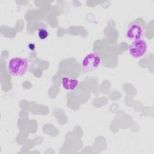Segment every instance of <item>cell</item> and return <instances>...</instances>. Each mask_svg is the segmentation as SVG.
<instances>
[{"label":"cell","mask_w":154,"mask_h":154,"mask_svg":"<svg viewBox=\"0 0 154 154\" xmlns=\"http://www.w3.org/2000/svg\"><path fill=\"white\" fill-rule=\"evenodd\" d=\"M29 67L28 59L22 57H14L10 60L7 69L10 75L15 76L23 75Z\"/></svg>","instance_id":"cell-1"},{"label":"cell","mask_w":154,"mask_h":154,"mask_svg":"<svg viewBox=\"0 0 154 154\" xmlns=\"http://www.w3.org/2000/svg\"><path fill=\"white\" fill-rule=\"evenodd\" d=\"M101 63V58L96 52H90L82 59L81 66L84 72L88 73L96 70Z\"/></svg>","instance_id":"cell-2"},{"label":"cell","mask_w":154,"mask_h":154,"mask_svg":"<svg viewBox=\"0 0 154 154\" xmlns=\"http://www.w3.org/2000/svg\"><path fill=\"white\" fill-rule=\"evenodd\" d=\"M147 51V45L143 39L133 41L129 47V53L131 57L139 58L144 56Z\"/></svg>","instance_id":"cell-3"},{"label":"cell","mask_w":154,"mask_h":154,"mask_svg":"<svg viewBox=\"0 0 154 154\" xmlns=\"http://www.w3.org/2000/svg\"><path fill=\"white\" fill-rule=\"evenodd\" d=\"M144 28L139 23H133L129 25L126 32V37L132 41L143 39L145 35Z\"/></svg>","instance_id":"cell-4"},{"label":"cell","mask_w":154,"mask_h":154,"mask_svg":"<svg viewBox=\"0 0 154 154\" xmlns=\"http://www.w3.org/2000/svg\"><path fill=\"white\" fill-rule=\"evenodd\" d=\"M63 87L69 91L74 90L79 84V81L76 79L70 78L69 77H64L61 81Z\"/></svg>","instance_id":"cell-5"},{"label":"cell","mask_w":154,"mask_h":154,"mask_svg":"<svg viewBox=\"0 0 154 154\" xmlns=\"http://www.w3.org/2000/svg\"><path fill=\"white\" fill-rule=\"evenodd\" d=\"M38 35L41 40H45L48 36V32L45 29H40L38 32Z\"/></svg>","instance_id":"cell-6"}]
</instances>
